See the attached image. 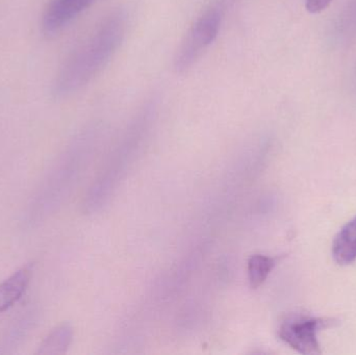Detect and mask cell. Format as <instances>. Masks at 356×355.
<instances>
[{
    "instance_id": "6da1fadb",
    "label": "cell",
    "mask_w": 356,
    "mask_h": 355,
    "mask_svg": "<svg viewBox=\"0 0 356 355\" xmlns=\"http://www.w3.org/2000/svg\"><path fill=\"white\" fill-rule=\"evenodd\" d=\"M129 23L127 8L108 15L65 60L54 83V93L62 97L70 95L91 81L122 43Z\"/></svg>"
},
{
    "instance_id": "7a4b0ae2",
    "label": "cell",
    "mask_w": 356,
    "mask_h": 355,
    "mask_svg": "<svg viewBox=\"0 0 356 355\" xmlns=\"http://www.w3.org/2000/svg\"><path fill=\"white\" fill-rule=\"evenodd\" d=\"M223 19V8L213 4L195 21L178 47L175 58V68L184 73L194 66L218 37Z\"/></svg>"
},
{
    "instance_id": "3957f363",
    "label": "cell",
    "mask_w": 356,
    "mask_h": 355,
    "mask_svg": "<svg viewBox=\"0 0 356 355\" xmlns=\"http://www.w3.org/2000/svg\"><path fill=\"white\" fill-rule=\"evenodd\" d=\"M334 324V319L294 315L282 323L278 336L282 341L299 354H320L321 350L318 342V333Z\"/></svg>"
},
{
    "instance_id": "277c9868",
    "label": "cell",
    "mask_w": 356,
    "mask_h": 355,
    "mask_svg": "<svg viewBox=\"0 0 356 355\" xmlns=\"http://www.w3.org/2000/svg\"><path fill=\"white\" fill-rule=\"evenodd\" d=\"M98 0H51L43 15L42 26L47 35H54L91 8Z\"/></svg>"
},
{
    "instance_id": "5b68a950",
    "label": "cell",
    "mask_w": 356,
    "mask_h": 355,
    "mask_svg": "<svg viewBox=\"0 0 356 355\" xmlns=\"http://www.w3.org/2000/svg\"><path fill=\"white\" fill-rule=\"evenodd\" d=\"M37 322L38 312L35 308L21 313L0 337V354H14L24 343Z\"/></svg>"
},
{
    "instance_id": "8992f818",
    "label": "cell",
    "mask_w": 356,
    "mask_h": 355,
    "mask_svg": "<svg viewBox=\"0 0 356 355\" xmlns=\"http://www.w3.org/2000/svg\"><path fill=\"white\" fill-rule=\"evenodd\" d=\"M33 276V266L26 265L0 283V316L22 298Z\"/></svg>"
},
{
    "instance_id": "52a82bcc",
    "label": "cell",
    "mask_w": 356,
    "mask_h": 355,
    "mask_svg": "<svg viewBox=\"0 0 356 355\" xmlns=\"http://www.w3.org/2000/svg\"><path fill=\"white\" fill-rule=\"evenodd\" d=\"M332 256L340 265H349L356 260V217L337 236L332 244Z\"/></svg>"
},
{
    "instance_id": "ba28073f",
    "label": "cell",
    "mask_w": 356,
    "mask_h": 355,
    "mask_svg": "<svg viewBox=\"0 0 356 355\" xmlns=\"http://www.w3.org/2000/svg\"><path fill=\"white\" fill-rule=\"evenodd\" d=\"M73 329L69 324H60L52 329L40 344L35 354L58 355L66 354L72 342Z\"/></svg>"
},
{
    "instance_id": "9c48e42d",
    "label": "cell",
    "mask_w": 356,
    "mask_h": 355,
    "mask_svg": "<svg viewBox=\"0 0 356 355\" xmlns=\"http://www.w3.org/2000/svg\"><path fill=\"white\" fill-rule=\"evenodd\" d=\"M277 258L263 254H254L248 260L247 272L251 289H259L267 281L270 273L275 267Z\"/></svg>"
},
{
    "instance_id": "30bf717a",
    "label": "cell",
    "mask_w": 356,
    "mask_h": 355,
    "mask_svg": "<svg viewBox=\"0 0 356 355\" xmlns=\"http://www.w3.org/2000/svg\"><path fill=\"white\" fill-rule=\"evenodd\" d=\"M334 0H305V8L312 14H319L325 10Z\"/></svg>"
}]
</instances>
